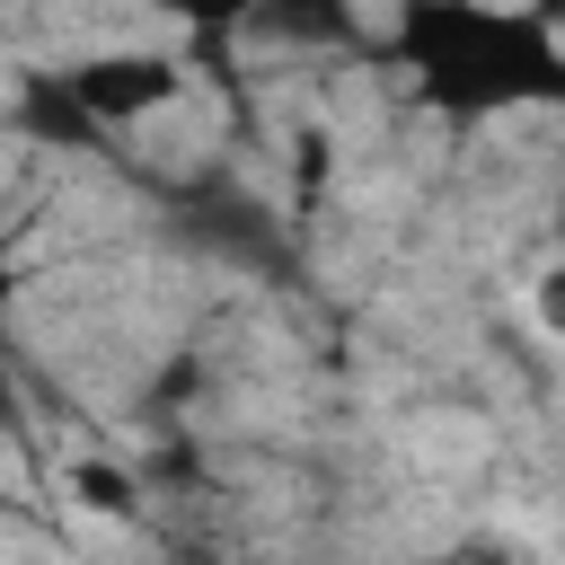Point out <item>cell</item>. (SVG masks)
<instances>
[{"instance_id":"1","label":"cell","mask_w":565,"mask_h":565,"mask_svg":"<svg viewBox=\"0 0 565 565\" xmlns=\"http://www.w3.org/2000/svg\"><path fill=\"white\" fill-rule=\"evenodd\" d=\"M388 62L415 79V97L450 124L521 115L565 97V44L547 26V0H397Z\"/></svg>"},{"instance_id":"2","label":"cell","mask_w":565,"mask_h":565,"mask_svg":"<svg viewBox=\"0 0 565 565\" xmlns=\"http://www.w3.org/2000/svg\"><path fill=\"white\" fill-rule=\"evenodd\" d=\"M238 35L247 44H282V53H353L362 18H353V0H265Z\"/></svg>"},{"instance_id":"3","label":"cell","mask_w":565,"mask_h":565,"mask_svg":"<svg viewBox=\"0 0 565 565\" xmlns=\"http://www.w3.org/2000/svg\"><path fill=\"white\" fill-rule=\"evenodd\" d=\"M159 18H177L185 35H194V53H212V44H238V26L265 9V0H150Z\"/></svg>"},{"instance_id":"4","label":"cell","mask_w":565,"mask_h":565,"mask_svg":"<svg viewBox=\"0 0 565 565\" xmlns=\"http://www.w3.org/2000/svg\"><path fill=\"white\" fill-rule=\"evenodd\" d=\"M71 486H79V503L88 512H106V521H132L141 503H132V486L115 477V468H71Z\"/></svg>"},{"instance_id":"5","label":"cell","mask_w":565,"mask_h":565,"mask_svg":"<svg viewBox=\"0 0 565 565\" xmlns=\"http://www.w3.org/2000/svg\"><path fill=\"white\" fill-rule=\"evenodd\" d=\"M9 318H18V265L0 256V397H9Z\"/></svg>"},{"instance_id":"6","label":"cell","mask_w":565,"mask_h":565,"mask_svg":"<svg viewBox=\"0 0 565 565\" xmlns=\"http://www.w3.org/2000/svg\"><path fill=\"white\" fill-rule=\"evenodd\" d=\"M424 565H503V556H486V547H450V556H424Z\"/></svg>"},{"instance_id":"7","label":"cell","mask_w":565,"mask_h":565,"mask_svg":"<svg viewBox=\"0 0 565 565\" xmlns=\"http://www.w3.org/2000/svg\"><path fill=\"white\" fill-rule=\"evenodd\" d=\"M177 565H221V556H177Z\"/></svg>"}]
</instances>
